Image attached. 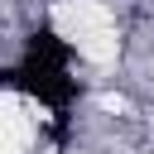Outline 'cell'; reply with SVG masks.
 Masks as SVG:
<instances>
[{"label":"cell","mask_w":154,"mask_h":154,"mask_svg":"<svg viewBox=\"0 0 154 154\" xmlns=\"http://www.w3.org/2000/svg\"><path fill=\"white\" fill-rule=\"evenodd\" d=\"M67 58H72V48L53 34V29H38L34 38H29V48H24V63H48V67H67Z\"/></svg>","instance_id":"obj_1"}]
</instances>
